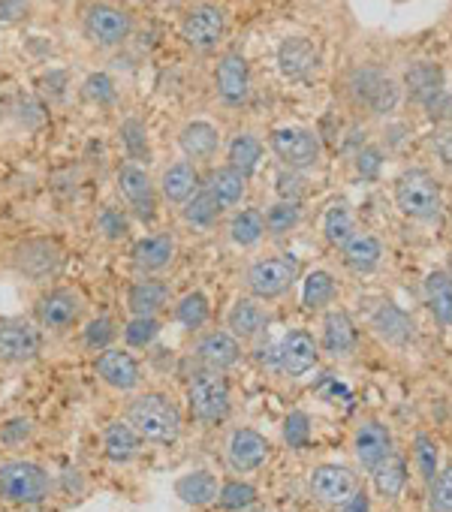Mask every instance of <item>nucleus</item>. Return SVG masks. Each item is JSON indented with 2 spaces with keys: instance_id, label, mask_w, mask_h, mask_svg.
Masks as SVG:
<instances>
[{
  "instance_id": "obj_1",
  "label": "nucleus",
  "mask_w": 452,
  "mask_h": 512,
  "mask_svg": "<svg viewBox=\"0 0 452 512\" xmlns=\"http://www.w3.org/2000/svg\"><path fill=\"white\" fill-rule=\"evenodd\" d=\"M124 419L145 443H175L181 434V410L166 392H139L127 401Z\"/></svg>"
},
{
  "instance_id": "obj_2",
  "label": "nucleus",
  "mask_w": 452,
  "mask_h": 512,
  "mask_svg": "<svg viewBox=\"0 0 452 512\" xmlns=\"http://www.w3.org/2000/svg\"><path fill=\"white\" fill-rule=\"evenodd\" d=\"M52 473L28 458H10L0 464V497L19 506H40L52 497Z\"/></svg>"
},
{
  "instance_id": "obj_3",
  "label": "nucleus",
  "mask_w": 452,
  "mask_h": 512,
  "mask_svg": "<svg viewBox=\"0 0 452 512\" xmlns=\"http://www.w3.org/2000/svg\"><path fill=\"white\" fill-rule=\"evenodd\" d=\"M233 395H230V380L220 371L196 368L187 380V410L199 425H220L230 416Z\"/></svg>"
},
{
  "instance_id": "obj_4",
  "label": "nucleus",
  "mask_w": 452,
  "mask_h": 512,
  "mask_svg": "<svg viewBox=\"0 0 452 512\" xmlns=\"http://www.w3.org/2000/svg\"><path fill=\"white\" fill-rule=\"evenodd\" d=\"M34 317H37V326L40 332H49V335H67L73 332L82 317H85V302L76 290L70 287H52L46 290L37 305H34Z\"/></svg>"
},
{
  "instance_id": "obj_5",
  "label": "nucleus",
  "mask_w": 452,
  "mask_h": 512,
  "mask_svg": "<svg viewBox=\"0 0 452 512\" xmlns=\"http://www.w3.org/2000/svg\"><path fill=\"white\" fill-rule=\"evenodd\" d=\"M395 202L413 220H434L440 214V187L425 169H410L395 181Z\"/></svg>"
},
{
  "instance_id": "obj_6",
  "label": "nucleus",
  "mask_w": 452,
  "mask_h": 512,
  "mask_svg": "<svg viewBox=\"0 0 452 512\" xmlns=\"http://www.w3.org/2000/svg\"><path fill=\"white\" fill-rule=\"evenodd\" d=\"M299 278V260L293 253H278L269 260H260L248 269L245 284L254 299H278L284 296Z\"/></svg>"
},
{
  "instance_id": "obj_7",
  "label": "nucleus",
  "mask_w": 452,
  "mask_h": 512,
  "mask_svg": "<svg viewBox=\"0 0 452 512\" xmlns=\"http://www.w3.org/2000/svg\"><path fill=\"white\" fill-rule=\"evenodd\" d=\"M82 28H85V37L91 43H97L100 49H118L130 34H133V16L115 4H91L82 16Z\"/></svg>"
},
{
  "instance_id": "obj_8",
  "label": "nucleus",
  "mask_w": 452,
  "mask_h": 512,
  "mask_svg": "<svg viewBox=\"0 0 452 512\" xmlns=\"http://www.w3.org/2000/svg\"><path fill=\"white\" fill-rule=\"evenodd\" d=\"M61 260H64V256H61L58 244L49 241V238H28V241L16 244L13 253H10L13 269L19 275H25L28 281H34V284H43V281L55 278L58 269H61Z\"/></svg>"
},
{
  "instance_id": "obj_9",
  "label": "nucleus",
  "mask_w": 452,
  "mask_h": 512,
  "mask_svg": "<svg viewBox=\"0 0 452 512\" xmlns=\"http://www.w3.org/2000/svg\"><path fill=\"white\" fill-rule=\"evenodd\" d=\"M94 371H97V380L106 389L118 392V395H133L142 386L139 359L130 350H121V347H106L103 353H97Z\"/></svg>"
},
{
  "instance_id": "obj_10",
  "label": "nucleus",
  "mask_w": 452,
  "mask_h": 512,
  "mask_svg": "<svg viewBox=\"0 0 452 512\" xmlns=\"http://www.w3.org/2000/svg\"><path fill=\"white\" fill-rule=\"evenodd\" d=\"M118 193L127 202V208L142 220V223H154L157 217V187L148 175L145 166L139 163H124L118 169Z\"/></svg>"
},
{
  "instance_id": "obj_11",
  "label": "nucleus",
  "mask_w": 452,
  "mask_h": 512,
  "mask_svg": "<svg viewBox=\"0 0 452 512\" xmlns=\"http://www.w3.org/2000/svg\"><path fill=\"white\" fill-rule=\"evenodd\" d=\"M43 350V332L28 320H0V365H28Z\"/></svg>"
},
{
  "instance_id": "obj_12",
  "label": "nucleus",
  "mask_w": 452,
  "mask_h": 512,
  "mask_svg": "<svg viewBox=\"0 0 452 512\" xmlns=\"http://www.w3.org/2000/svg\"><path fill=\"white\" fill-rule=\"evenodd\" d=\"M193 359H196L199 368L226 374V371L236 368L242 362V341L236 335H230V332H223V329L196 332Z\"/></svg>"
},
{
  "instance_id": "obj_13",
  "label": "nucleus",
  "mask_w": 452,
  "mask_h": 512,
  "mask_svg": "<svg viewBox=\"0 0 452 512\" xmlns=\"http://www.w3.org/2000/svg\"><path fill=\"white\" fill-rule=\"evenodd\" d=\"M223 31H226V16L214 4H199L187 10L181 22V40L196 52H211L223 40Z\"/></svg>"
},
{
  "instance_id": "obj_14",
  "label": "nucleus",
  "mask_w": 452,
  "mask_h": 512,
  "mask_svg": "<svg viewBox=\"0 0 452 512\" xmlns=\"http://www.w3.org/2000/svg\"><path fill=\"white\" fill-rule=\"evenodd\" d=\"M272 148L275 154L296 172V169H311L320 160V139L311 130L302 127H284L272 133Z\"/></svg>"
},
{
  "instance_id": "obj_15",
  "label": "nucleus",
  "mask_w": 452,
  "mask_h": 512,
  "mask_svg": "<svg viewBox=\"0 0 452 512\" xmlns=\"http://www.w3.org/2000/svg\"><path fill=\"white\" fill-rule=\"evenodd\" d=\"M269 440L254 428H236L226 440V464L233 473H254L269 458Z\"/></svg>"
},
{
  "instance_id": "obj_16",
  "label": "nucleus",
  "mask_w": 452,
  "mask_h": 512,
  "mask_svg": "<svg viewBox=\"0 0 452 512\" xmlns=\"http://www.w3.org/2000/svg\"><path fill=\"white\" fill-rule=\"evenodd\" d=\"M356 491H359L356 473H350L347 467L323 464L311 473V494H314V500H320L326 506H341Z\"/></svg>"
},
{
  "instance_id": "obj_17",
  "label": "nucleus",
  "mask_w": 452,
  "mask_h": 512,
  "mask_svg": "<svg viewBox=\"0 0 452 512\" xmlns=\"http://www.w3.org/2000/svg\"><path fill=\"white\" fill-rule=\"evenodd\" d=\"M217 94L226 106H242L251 94V73L248 61L239 52L223 55L217 64Z\"/></svg>"
},
{
  "instance_id": "obj_18",
  "label": "nucleus",
  "mask_w": 452,
  "mask_h": 512,
  "mask_svg": "<svg viewBox=\"0 0 452 512\" xmlns=\"http://www.w3.org/2000/svg\"><path fill=\"white\" fill-rule=\"evenodd\" d=\"M130 256H133V266L142 275H157V272L169 269L175 260V238H172V232H151L133 244Z\"/></svg>"
},
{
  "instance_id": "obj_19",
  "label": "nucleus",
  "mask_w": 452,
  "mask_h": 512,
  "mask_svg": "<svg viewBox=\"0 0 452 512\" xmlns=\"http://www.w3.org/2000/svg\"><path fill=\"white\" fill-rule=\"evenodd\" d=\"M320 359V347L317 341L305 332V329H293L278 350V368L290 377H302L308 374Z\"/></svg>"
},
{
  "instance_id": "obj_20",
  "label": "nucleus",
  "mask_w": 452,
  "mask_h": 512,
  "mask_svg": "<svg viewBox=\"0 0 452 512\" xmlns=\"http://www.w3.org/2000/svg\"><path fill=\"white\" fill-rule=\"evenodd\" d=\"M350 88H353V97L362 100L374 112H389L398 103V88L386 76H380L377 70H371V67L356 70L350 76Z\"/></svg>"
},
{
  "instance_id": "obj_21",
  "label": "nucleus",
  "mask_w": 452,
  "mask_h": 512,
  "mask_svg": "<svg viewBox=\"0 0 452 512\" xmlns=\"http://www.w3.org/2000/svg\"><path fill=\"white\" fill-rule=\"evenodd\" d=\"M172 302V290L166 281L145 275L142 281H133L127 290V311L133 317H160Z\"/></svg>"
},
{
  "instance_id": "obj_22",
  "label": "nucleus",
  "mask_w": 452,
  "mask_h": 512,
  "mask_svg": "<svg viewBox=\"0 0 452 512\" xmlns=\"http://www.w3.org/2000/svg\"><path fill=\"white\" fill-rule=\"evenodd\" d=\"M142 443L145 440L133 431V425L127 419H115L103 428V455L118 467L136 461L142 452Z\"/></svg>"
},
{
  "instance_id": "obj_23",
  "label": "nucleus",
  "mask_w": 452,
  "mask_h": 512,
  "mask_svg": "<svg viewBox=\"0 0 452 512\" xmlns=\"http://www.w3.org/2000/svg\"><path fill=\"white\" fill-rule=\"evenodd\" d=\"M353 449H356L359 464L365 470H374L380 461H386L392 455V434L380 422H365V425H359V431L353 437Z\"/></svg>"
},
{
  "instance_id": "obj_24",
  "label": "nucleus",
  "mask_w": 452,
  "mask_h": 512,
  "mask_svg": "<svg viewBox=\"0 0 452 512\" xmlns=\"http://www.w3.org/2000/svg\"><path fill=\"white\" fill-rule=\"evenodd\" d=\"M278 64H281V73L290 82H302V79H308L317 70L320 55H317V49L305 37H290L278 49Z\"/></svg>"
},
{
  "instance_id": "obj_25",
  "label": "nucleus",
  "mask_w": 452,
  "mask_h": 512,
  "mask_svg": "<svg viewBox=\"0 0 452 512\" xmlns=\"http://www.w3.org/2000/svg\"><path fill=\"white\" fill-rule=\"evenodd\" d=\"M269 326V311L260 305V299H239L226 317V332L236 335L239 341L257 338Z\"/></svg>"
},
{
  "instance_id": "obj_26",
  "label": "nucleus",
  "mask_w": 452,
  "mask_h": 512,
  "mask_svg": "<svg viewBox=\"0 0 452 512\" xmlns=\"http://www.w3.org/2000/svg\"><path fill=\"white\" fill-rule=\"evenodd\" d=\"M323 350L332 359H347L356 350V326L344 311H329L323 320Z\"/></svg>"
},
{
  "instance_id": "obj_27",
  "label": "nucleus",
  "mask_w": 452,
  "mask_h": 512,
  "mask_svg": "<svg viewBox=\"0 0 452 512\" xmlns=\"http://www.w3.org/2000/svg\"><path fill=\"white\" fill-rule=\"evenodd\" d=\"M196 190H199V172H196V166H193L190 160L172 163V166L163 172V178H160V193H163V199L172 202V205H184Z\"/></svg>"
},
{
  "instance_id": "obj_28",
  "label": "nucleus",
  "mask_w": 452,
  "mask_h": 512,
  "mask_svg": "<svg viewBox=\"0 0 452 512\" xmlns=\"http://www.w3.org/2000/svg\"><path fill=\"white\" fill-rule=\"evenodd\" d=\"M217 476L208 470H190L175 479V497L187 506H208L217 500Z\"/></svg>"
},
{
  "instance_id": "obj_29",
  "label": "nucleus",
  "mask_w": 452,
  "mask_h": 512,
  "mask_svg": "<svg viewBox=\"0 0 452 512\" xmlns=\"http://www.w3.org/2000/svg\"><path fill=\"white\" fill-rule=\"evenodd\" d=\"M205 190L220 202V208H236L242 199H245V190H248V175H242L239 169L233 166H220L211 172Z\"/></svg>"
},
{
  "instance_id": "obj_30",
  "label": "nucleus",
  "mask_w": 452,
  "mask_h": 512,
  "mask_svg": "<svg viewBox=\"0 0 452 512\" xmlns=\"http://www.w3.org/2000/svg\"><path fill=\"white\" fill-rule=\"evenodd\" d=\"M178 145H181V151L187 154V160H208V157L217 151V145H220V133H217V127L208 124V121H190V124L181 130Z\"/></svg>"
},
{
  "instance_id": "obj_31",
  "label": "nucleus",
  "mask_w": 452,
  "mask_h": 512,
  "mask_svg": "<svg viewBox=\"0 0 452 512\" xmlns=\"http://www.w3.org/2000/svg\"><path fill=\"white\" fill-rule=\"evenodd\" d=\"M404 82L410 88V97L431 106L443 91V70L437 64H413L407 73H404Z\"/></svg>"
},
{
  "instance_id": "obj_32",
  "label": "nucleus",
  "mask_w": 452,
  "mask_h": 512,
  "mask_svg": "<svg viewBox=\"0 0 452 512\" xmlns=\"http://www.w3.org/2000/svg\"><path fill=\"white\" fill-rule=\"evenodd\" d=\"M371 323H374L377 335L389 344H407L413 338V320L398 305H383Z\"/></svg>"
},
{
  "instance_id": "obj_33",
  "label": "nucleus",
  "mask_w": 452,
  "mask_h": 512,
  "mask_svg": "<svg viewBox=\"0 0 452 512\" xmlns=\"http://www.w3.org/2000/svg\"><path fill=\"white\" fill-rule=\"evenodd\" d=\"M383 256V247L374 235H353L347 244H344V263L353 269V272H371L377 269Z\"/></svg>"
},
{
  "instance_id": "obj_34",
  "label": "nucleus",
  "mask_w": 452,
  "mask_h": 512,
  "mask_svg": "<svg viewBox=\"0 0 452 512\" xmlns=\"http://www.w3.org/2000/svg\"><path fill=\"white\" fill-rule=\"evenodd\" d=\"M425 302L431 314L437 317V323L452 326V278L449 275L434 272L425 278Z\"/></svg>"
},
{
  "instance_id": "obj_35",
  "label": "nucleus",
  "mask_w": 452,
  "mask_h": 512,
  "mask_svg": "<svg viewBox=\"0 0 452 512\" xmlns=\"http://www.w3.org/2000/svg\"><path fill=\"white\" fill-rule=\"evenodd\" d=\"M371 473H374L377 494L386 497V500H395V497L401 494L404 482H407V464H404V458H398L395 452H392L386 461H380Z\"/></svg>"
},
{
  "instance_id": "obj_36",
  "label": "nucleus",
  "mask_w": 452,
  "mask_h": 512,
  "mask_svg": "<svg viewBox=\"0 0 452 512\" xmlns=\"http://www.w3.org/2000/svg\"><path fill=\"white\" fill-rule=\"evenodd\" d=\"M266 235V217L257 208H242L230 220V238L242 247H254Z\"/></svg>"
},
{
  "instance_id": "obj_37",
  "label": "nucleus",
  "mask_w": 452,
  "mask_h": 512,
  "mask_svg": "<svg viewBox=\"0 0 452 512\" xmlns=\"http://www.w3.org/2000/svg\"><path fill=\"white\" fill-rule=\"evenodd\" d=\"M257 488L251 482H242V479H230L223 482L220 491H217V506L226 509V512H245V509H254L257 506Z\"/></svg>"
},
{
  "instance_id": "obj_38",
  "label": "nucleus",
  "mask_w": 452,
  "mask_h": 512,
  "mask_svg": "<svg viewBox=\"0 0 452 512\" xmlns=\"http://www.w3.org/2000/svg\"><path fill=\"white\" fill-rule=\"evenodd\" d=\"M223 214V208H220V202L205 190V187H199L187 202H184V220L190 223V226H214L217 223V217Z\"/></svg>"
},
{
  "instance_id": "obj_39",
  "label": "nucleus",
  "mask_w": 452,
  "mask_h": 512,
  "mask_svg": "<svg viewBox=\"0 0 452 512\" xmlns=\"http://www.w3.org/2000/svg\"><path fill=\"white\" fill-rule=\"evenodd\" d=\"M211 317V305L202 293H187L178 305H175V320L187 329V332H202L205 323Z\"/></svg>"
},
{
  "instance_id": "obj_40",
  "label": "nucleus",
  "mask_w": 452,
  "mask_h": 512,
  "mask_svg": "<svg viewBox=\"0 0 452 512\" xmlns=\"http://www.w3.org/2000/svg\"><path fill=\"white\" fill-rule=\"evenodd\" d=\"M121 142H124V148H127V157L133 160V163H151V145H148V130H145V124L139 121V118H127L124 124H121Z\"/></svg>"
},
{
  "instance_id": "obj_41",
  "label": "nucleus",
  "mask_w": 452,
  "mask_h": 512,
  "mask_svg": "<svg viewBox=\"0 0 452 512\" xmlns=\"http://www.w3.org/2000/svg\"><path fill=\"white\" fill-rule=\"evenodd\" d=\"M163 332V320L160 317H130V323L124 326V344L130 350H145L151 347Z\"/></svg>"
},
{
  "instance_id": "obj_42",
  "label": "nucleus",
  "mask_w": 452,
  "mask_h": 512,
  "mask_svg": "<svg viewBox=\"0 0 452 512\" xmlns=\"http://www.w3.org/2000/svg\"><path fill=\"white\" fill-rule=\"evenodd\" d=\"M260 157H263V145L254 139V136H239L233 145H230V166L239 169L242 175H251L257 166H260Z\"/></svg>"
},
{
  "instance_id": "obj_43",
  "label": "nucleus",
  "mask_w": 452,
  "mask_h": 512,
  "mask_svg": "<svg viewBox=\"0 0 452 512\" xmlns=\"http://www.w3.org/2000/svg\"><path fill=\"white\" fill-rule=\"evenodd\" d=\"M130 226H133L130 214L124 208H118V205H106L97 214V229H100V235L106 241H124L130 235Z\"/></svg>"
},
{
  "instance_id": "obj_44",
  "label": "nucleus",
  "mask_w": 452,
  "mask_h": 512,
  "mask_svg": "<svg viewBox=\"0 0 452 512\" xmlns=\"http://www.w3.org/2000/svg\"><path fill=\"white\" fill-rule=\"evenodd\" d=\"M335 299V281L329 272H311L305 278V290H302V302L305 308H323Z\"/></svg>"
},
{
  "instance_id": "obj_45",
  "label": "nucleus",
  "mask_w": 452,
  "mask_h": 512,
  "mask_svg": "<svg viewBox=\"0 0 452 512\" xmlns=\"http://www.w3.org/2000/svg\"><path fill=\"white\" fill-rule=\"evenodd\" d=\"M115 338H118V326L109 317H97L82 329V344L91 353H103L106 347H115Z\"/></svg>"
},
{
  "instance_id": "obj_46",
  "label": "nucleus",
  "mask_w": 452,
  "mask_h": 512,
  "mask_svg": "<svg viewBox=\"0 0 452 512\" xmlns=\"http://www.w3.org/2000/svg\"><path fill=\"white\" fill-rule=\"evenodd\" d=\"M323 232L332 244H347L353 238V214L350 208L341 202V205H332L326 211V220H323Z\"/></svg>"
},
{
  "instance_id": "obj_47",
  "label": "nucleus",
  "mask_w": 452,
  "mask_h": 512,
  "mask_svg": "<svg viewBox=\"0 0 452 512\" xmlns=\"http://www.w3.org/2000/svg\"><path fill=\"white\" fill-rule=\"evenodd\" d=\"M296 223H299V202H287V199H281V202H275V205L266 211V229H269V232H275V235L290 232Z\"/></svg>"
},
{
  "instance_id": "obj_48",
  "label": "nucleus",
  "mask_w": 452,
  "mask_h": 512,
  "mask_svg": "<svg viewBox=\"0 0 452 512\" xmlns=\"http://www.w3.org/2000/svg\"><path fill=\"white\" fill-rule=\"evenodd\" d=\"M428 509L431 512H452V467L434 473L431 491H428Z\"/></svg>"
},
{
  "instance_id": "obj_49",
  "label": "nucleus",
  "mask_w": 452,
  "mask_h": 512,
  "mask_svg": "<svg viewBox=\"0 0 452 512\" xmlns=\"http://www.w3.org/2000/svg\"><path fill=\"white\" fill-rule=\"evenodd\" d=\"M31 437H34V422L28 416H13V419H7L4 425H0V443H4L7 449H19Z\"/></svg>"
},
{
  "instance_id": "obj_50",
  "label": "nucleus",
  "mask_w": 452,
  "mask_h": 512,
  "mask_svg": "<svg viewBox=\"0 0 452 512\" xmlns=\"http://www.w3.org/2000/svg\"><path fill=\"white\" fill-rule=\"evenodd\" d=\"M413 455H416V467L422 473V479H434L437 473V443L428 434H416L413 440Z\"/></svg>"
},
{
  "instance_id": "obj_51",
  "label": "nucleus",
  "mask_w": 452,
  "mask_h": 512,
  "mask_svg": "<svg viewBox=\"0 0 452 512\" xmlns=\"http://www.w3.org/2000/svg\"><path fill=\"white\" fill-rule=\"evenodd\" d=\"M85 94H88V100H94L97 106H109V103H115V97H118V91H115V85H112V79H109L106 73L88 76V79H85Z\"/></svg>"
},
{
  "instance_id": "obj_52",
  "label": "nucleus",
  "mask_w": 452,
  "mask_h": 512,
  "mask_svg": "<svg viewBox=\"0 0 452 512\" xmlns=\"http://www.w3.org/2000/svg\"><path fill=\"white\" fill-rule=\"evenodd\" d=\"M311 437V422L305 413H290L287 422H284V440L293 446V449H302Z\"/></svg>"
},
{
  "instance_id": "obj_53",
  "label": "nucleus",
  "mask_w": 452,
  "mask_h": 512,
  "mask_svg": "<svg viewBox=\"0 0 452 512\" xmlns=\"http://www.w3.org/2000/svg\"><path fill=\"white\" fill-rule=\"evenodd\" d=\"M31 0H0V22L4 25H16L25 22L31 16Z\"/></svg>"
},
{
  "instance_id": "obj_54",
  "label": "nucleus",
  "mask_w": 452,
  "mask_h": 512,
  "mask_svg": "<svg viewBox=\"0 0 452 512\" xmlns=\"http://www.w3.org/2000/svg\"><path fill=\"white\" fill-rule=\"evenodd\" d=\"M278 193H281V199H287V202H299V196L305 193V181L290 169V172L278 175Z\"/></svg>"
},
{
  "instance_id": "obj_55",
  "label": "nucleus",
  "mask_w": 452,
  "mask_h": 512,
  "mask_svg": "<svg viewBox=\"0 0 452 512\" xmlns=\"http://www.w3.org/2000/svg\"><path fill=\"white\" fill-rule=\"evenodd\" d=\"M356 166H359V172H362L365 178H374L377 169H380V148H362Z\"/></svg>"
},
{
  "instance_id": "obj_56",
  "label": "nucleus",
  "mask_w": 452,
  "mask_h": 512,
  "mask_svg": "<svg viewBox=\"0 0 452 512\" xmlns=\"http://www.w3.org/2000/svg\"><path fill=\"white\" fill-rule=\"evenodd\" d=\"M434 148H437V154H440V160L452 169V130H443V133H437V139H434Z\"/></svg>"
},
{
  "instance_id": "obj_57",
  "label": "nucleus",
  "mask_w": 452,
  "mask_h": 512,
  "mask_svg": "<svg viewBox=\"0 0 452 512\" xmlns=\"http://www.w3.org/2000/svg\"><path fill=\"white\" fill-rule=\"evenodd\" d=\"M341 512H371V500H368V494L359 488L350 500H344V503H341Z\"/></svg>"
},
{
  "instance_id": "obj_58",
  "label": "nucleus",
  "mask_w": 452,
  "mask_h": 512,
  "mask_svg": "<svg viewBox=\"0 0 452 512\" xmlns=\"http://www.w3.org/2000/svg\"><path fill=\"white\" fill-rule=\"evenodd\" d=\"M245 512H263V509H245Z\"/></svg>"
}]
</instances>
